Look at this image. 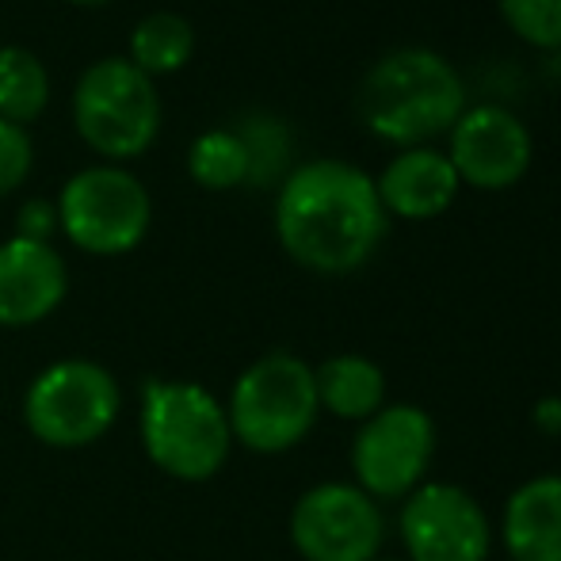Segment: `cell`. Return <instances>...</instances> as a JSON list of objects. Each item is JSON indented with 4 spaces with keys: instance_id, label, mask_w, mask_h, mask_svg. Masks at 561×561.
<instances>
[{
    "instance_id": "1",
    "label": "cell",
    "mask_w": 561,
    "mask_h": 561,
    "mask_svg": "<svg viewBox=\"0 0 561 561\" xmlns=\"http://www.w3.org/2000/svg\"><path fill=\"white\" fill-rule=\"evenodd\" d=\"M386 218L375 176L359 164L321 157L287 172L275 199V237L313 275H352L382 249Z\"/></svg>"
},
{
    "instance_id": "2",
    "label": "cell",
    "mask_w": 561,
    "mask_h": 561,
    "mask_svg": "<svg viewBox=\"0 0 561 561\" xmlns=\"http://www.w3.org/2000/svg\"><path fill=\"white\" fill-rule=\"evenodd\" d=\"M466 81L432 46L386 50L355 89L363 130L398 149L432 146L466 112Z\"/></svg>"
},
{
    "instance_id": "3",
    "label": "cell",
    "mask_w": 561,
    "mask_h": 561,
    "mask_svg": "<svg viewBox=\"0 0 561 561\" xmlns=\"http://www.w3.org/2000/svg\"><path fill=\"white\" fill-rule=\"evenodd\" d=\"M138 428L149 462L176 481H210L233 450L226 405L199 382L149 378Z\"/></svg>"
},
{
    "instance_id": "4",
    "label": "cell",
    "mask_w": 561,
    "mask_h": 561,
    "mask_svg": "<svg viewBox=\"0 0 561 561\" xmlns=\"http://www.w3.org/2000/svg\"><path fill=\"white\" fill-rule=\"evenodd\" d=\"M233 444L256 455L295 450L321 416L313 367L295 352H267L237 375L226 401Z\"/></svg>"
},
{
    "instance_id": "5",
    "label": "cell",
    "mask_w": 561,
    "mask_h": 561,
    "mask_svg": "<svg viewBox=\"0 0 561 561\" xmlns=\"http://www.w3.org/2000/svg\"><path fill=\"white\" fill-rule=\"evenodd\" d=\"M73 123L84 146L107 161L141 157L161 130V96L153 77L130 58H100L73 89Z\"/></svg>"
},
{
    "instance_id": "6",
    "label": "cell",
    "mask_w": 561,
    "mask_h": 561,
    "mask_svg": "<svg viewBox=\"0 0 561 561\" xmlns=\"http://www.w3.org/2000/svg\"><path fill=\"white\" fill-rule=\"evenodd\" d=\"M123 390L115 375L92 359H58L38 370L23 393V424L46 447L77 450L115 428Z\"/></svg>"
},
{
    "instance_id": "7",
    "label": "cell",
    "mask_w": 561,
    "mask_h": 561,
    "mask_svg": "<svg viewBox=\"0 0 561 561\" xmlns=\"http://www.w3.org/2000/svg\"><path fill=\"white\" fill-rule=\"evenodd\" d=\"M436 447L439 432L428 409L413 401H386L352 436V481L378 504H401L428 481Z\"/></svg>"
},
{
    "instance_id": "8",
    "label": "cell",
    "mask_w": 561,
    "mask_h": 561,
    "mask_svg": "<svg viewBox=\"0 0 561 561\" xmlns=\"http://www.w3.org/2000/svg\"><path fill=\"white\" fill-rule=\"evenodd\" d=\"M149 222H153V203L146 184L115 164L77 172L58 195L61 233L92 256H123L138 249Z\"/></svg>"
},
{
    "instance_id": "9",
    "label": "cell",
    "mask_w": 561,
    "mask_h": 561,
    "mask_svg": "<svg viewBox=\"0 0 561 561\" xmlns=\"http://www.w3.org/2000/svg\"><path fill=\"white\" fill-rule=\"evenodd\" d=\"M290 547L302 561H375L386 547V512L355 481L310 485L290 508Z\"/></svg>"
},
{
    "instance_id": "10",
    "label": "cell",
    "mask_w": 561,
    "mask_h": 561,
    "mask_svg": "<svg viewBox=\"0 0 561 561\" xmlns=\"http://www.w3.org/2000/svg\"><path fill=\"white\" fill-rule=\"evenodd\" d=\"M398 539L405 561H493L496 527L466 485L428 478L401 501Z\"/></svg>"
},
{
    "instance_id": "11",
    "label": "cell",
    "mask_w": 561,
    "mask_h": 561,
    "mask_svg": "<svg viewBox=\"0 0 561 561\" xmlns=\"http://www.w3.org/2000/svg\"><path fill=\"white\" fill-rule=\"evenodd\" d=\"M447 161L458 184L478 192H508L535 161V138L516 112L501 104H473L447 130Z\"/></svg>"
},
{
    "instance_id": "12",
    "label": "cell",
    "mask_w": 561,
    "mask_h": 561,
    "mask_svg": "<svg viewBox=\"0 0 561 561\" xmlns=\"http://www.w3.org/2000/svg\"><path fill=\"white\" fill-rule=\"evenodd\" d=\"M69 290L66 260L54 244L12 241L0 244V325L27 329L46 321Z\"/></svg>"
},
{
    "instance_id": "13",
    "label": "cell",
    "mask_w": 561,
    "mask_h": 561,
    "mask_svg": "<svg viewBox=\"0 0 561 561\" xmlns=\"http://www.w3.org/2000/svg\"><path fill=\"white\" fill-rule=\"evenodd\" d=\"M375 192L386 218L432 222V218L447 215L455 207L462 184H458V172L450 169L444 149L413 146V149H398L382 164V172L375 176Z\"/></svg>"
},
{
    "instance_id": "14",
    "label": "cell",
    "mask_w": 561,
    "mask_h": 561,
    "mask_svg": "<svg viewBox=\"0 0 561 561\" xmlns=\"http://www.w3.org/2000/svg\"><path fill=\"white\" fill-rule=\"evenodd\" d=\"M496 535L508 561H561V473L519 481L504 501Z\"/></svg>"
},
{
    "instance_id": "15",
    "label": "cell",
    "mask_w": 561,
    "mask_h": 561,
    "mask_svg": "<svg viewBox=\"0 0 561 561\" xmlns=\"http://www.w3.org/2000/svg\"><path fill=\"white\" fill-rule=\"evenodd\" d=\"M313 386H318V405L321 413L336 416V421L363 424L375 416L378 409L390 401V382L386 370L367 355H333L321 367H313Z\"/></svg>"
},
{
    "instance_id": "16",
    "label": "cell",
    "mask_w": 561,
    "mask_h": 561,
    "mask_svg": "<svg viewBox=\"0 0 561 561\" xmlns=\"http://www.w3.org/2000/svg\"><path fill=\"white\" fill-rule=\"evenodd\" d=\"M50 104V77L27 46H0V118L15 126L35 123Z\"/></svg>"
},
{
    "instance_id": "17",
    "label": "cell",
    "mask_w": 561,
    "mask_h": 561,
    "mask_svg": "<svg viewBox=\"0 0 561 561\" xmlns=\"http://www.w3.org/2000/svg\"><path fill=\"white\" fill-rule=\"evenodd\" d=\"M192 50L195 31L176 12H153L130 31V61L146 77L176 73L192 61Z\"/></svg>"
},
{
    "instance_id": "18",
    "label": "cell",
    "mask_w": 561,
    "mask_h": 561,
    "mask_svg": "<svg viewBox=\"0 0 561 561\" xmlns=\"http://www.w3.org/2000/svg\"><path fill=\"white\" fill-rule=\"evenodd\" d=\"M187 172L199 187L229 192V187L249 184V153L237 130H207L187 149Z\"/></svg>"
},
{
    "instance_id": "19",
    "label": "cell",
    "mask_w": 561,
    "mask_h": 561,
    "mask_svg": "<svg viewBox=\"0 0 561 561\" xmlns=\"http://www.w3.org/2000/svg\"><path fill=\"white\" fill-rule=\"evenodd\" d=\"M249 153V184H275L287 180V161H290V134L279 118L272 115H252L237 126Z\"/></svg>"
},
{
    "instance_id": "20",
    "label": "cell",
    "mask_w": 561,
    "mask_h": 561,
    "mask_svg": "<svg viewBox=\"0 0 561 561\" xmlns=\"http://www.w3.org/2000/svg\"><path fill=\"white\" fill-rule=\"evenodd\" d=\"M496 8L519 43L561 50V0H496Z\"/></svg>"
},
{
    "instance_id": "21",
    "label": "cell",
    "mask_w": 561,
    "mask_h": 561,
    "mask_svg": "<svg viewBox=\"0 0 561 561\" xmlns=\"http://www.w3.org/2000/svg\"><path fill=\"white\" fill-rule=\"evenodd\" d=\"M31 164H35V149H31L27 130L0 118V199L12 195L27 180Z\"/></svg>"
},
{
    "instance_id": "22",
    "label": "cell",
    "mask_w": 561,
    "mask_h": 561,
    "mask_svg": "<svg viewBox=\"0 0 561 561\" xmlns=\"http://www.w3.org/2000/svg\"><path fill=\"white\" fill-rule=\"evenodd\" d=\"M58 203L50 199H27L20 207V218H15V237L23 241H43L50 244V237L58 233Z\"/></svg>"
},
{
    "instance_id": "23",
    "label": "cell",
    "mask_w": 561,
    "mask_h": 561,
    "mask_svg": "<svg viewBox=\"0 0 561 561\" xmlns=\"http://www.w3.org/2000/svg\"><path fill=\"white\" fill-rule=\"evenodd\" d=\"M531 421H535V428L547 432V436H561V398H542V401H535Z\"/></svg>"
},
{
    "instance_id": "24",
    "label": "cell",
    "mask_w": 561,
    "mask_h": 561,
    "mask_svg": "<svg viewBox=\"0 0 561 561\" xmlns=\"http://www.w3.org/2000/svg\"><path fill=\"white\" fill-rule=\"evenodd\" d=\"M69 4H107V0H69Z\"/></svg>"
},
{
    "instance_id": "25",
    "label": "cell",
    "mask_w": 561,
    "mask_h": 561,
    "mask_svg": "<svg viewBox=\"0 0 561 561\" xmlns=\"http://www.w3.org/2000/svg\"><path fill=\"white\" fill-rule=\"evenodd\" d=\"M375 561H405V558H386V554H378Z\"/></svg>"
}]
</instances>
